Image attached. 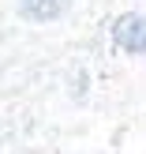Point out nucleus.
Instances as JSON below:
<instances>
[{"label":"nucleus","instance_id":"f257e3e1","mask_svg":"<svg viewBox=\"0 0 146 154\" xmlns=\"http://www.w3.org/2000/svg\"><path fill=\"white\" fill-rule=\"evenodd\" d=\"M112 42L124 53H146V19L142 15H120V19H112Z\"/></svg>","mask_w":146,"mask_h":154},{"label":"nucleus","instance_id":"f03ea898","mask_svg":"<svg viewBox=\"0 0 146 154\" xmlns=\"http://www.w3.org/2000/svg\"><path fill=\"white\" fill-rule=\"evenodd\" d=\"M67 0H19V11L30 23H52L56 15H64Z\"/></svg>","mask_w":146,"mask_h":154}]
</instances>
